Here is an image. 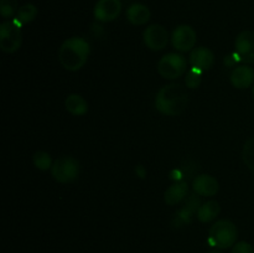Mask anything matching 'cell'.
<instances>
[{"label": "cell", "instance_id": "8", "mask_svg": "<svg viewBox=\"0 0 254 253\" xmlns=\"http://www.w3.org/2000/svg\"><path fill=\"white\" fill-rule=\"evenodd\" d=\"M143 40L146 47L153 51H161L169 44V32L163 25H149L143 32Z\"/></svg>", "mask_w": 254, "mask_h": 253}, {"label": "cell", "instance_id": "19", "mask_svg": "<svg viewBox=\"0 0 254 253\" xmlns=\"http://www.w3.org/2000/svg\"><path fill=\"white\" fill-rule=\"evenodd\" d=\"M36 15H37V7L35 6L34 4H25L19 7L17 14L15 15L14 19L17 20V21L24 26V25H27L31 21H34Z\"/></svg>", "mask_w": 254, "mask_h": 253}, {"label": "cell", "instance_id": "21", "mask_svg": "<svg viewBox=\"0 0 254 253\" xmlns=\"http://www.w3.org/2000/svg\"><path fill=\"white\" fill-rule=\"evenodd\" d=\"M202 73L203 71H201V69L195 68V67H191L185 74L186 88H190V89L198 88L201 82H202Z\"/></svg>", "mask_w": 254, "mask_h": 253}, {"label": "cell", "instance_id": "26", "mask_svg": "<svg viewBox=\"0 0 254 253\" xmlns=\"http://www.w3.org/2000/svg\"><path fill=\"white\" fill-rule=\"evenodd\" d=\"M170 179L174 181H183L184 176H185V174H184V171L181 170V169H174V170H171L170 173Z\"/></svg>", "mask_w": 254, "mask_h": 253}, {"label": "cell", "instance_id": "20", "mask_svg": "<svg viewBox=\"0 0 254 253\" xmlns=\"http://www.w3.org/2000/svg\"><path fill=\"white\" fill-rule=\"evenodd\" d=\"M32 163H34L36 169L46 171L51 170L54 161H52L51 155H50L49 153H46V151L44 150H39L34 154V156H32Z\"/></svg>", "mask_w": 254, "mask_h": 253}, {"label": "cell", "instance_id": "2", "mask_svg": "<svg viewBox=\"0 0 254 253\" xmlns=\"http://www.w3.org/2000/svg\"><path fill=\"white\" fill-rule=\"evenodd\" d=\"M89 54L91 47L83 37H69L60 46L59 62L67 71L76 72L86 64Z\"/></svg>", "mask_w": 254, "mask_h": 253}, {"label": "cell", "instance_id": "23", "mask_svg": "<svg viewBox=\"0 0 254 253\" xmlns=\"http://www.w3.org/2000/svg\"><path fill=\"white\" fill-rule=\"evenodd\" d=\"M17 0H0V15L4 19H10L17 14Z\"/></svg>", "mask_w": 254, "mask_h": 253}, {"label": "cell", "instance_id": "10", "mask_svg": "<svg viewBox=\"0 0 254 253\" xmlns=\"http://www.w3.org/2000/svg\"><path fill=\"white\" fill-rule=\"evenodd\" d=\"M121 11V0H98L94 5L93 14L97 21L111 22L119 16Z\"/></svg>", "mask_w": 254, "mask_h": 253}, {"label": "cell", "instance_id": "27", "mask_svg": "<svg viewBox=\"0 0 254 253\" xmlns=\"http://www.w3.org/2000/svg\"><path fill=\"white\" fill-rule=\"evenodd\" d=\"M135 174L138 178L144 179L146 176V169L144 168L143 165H140V164H139V165L135 166Z\"/></svg>", "mask_w": 254, "mask_h": 253}, {"label": "cell", "instance_id": "18", "mask_svg": "<svg viewBox=\"0 0 254 253\" xmlns=\"http://www.w3.org/2000/svg\"><path fill=\"white\" fill-rule=\"evenodd\" d=\"M220 212H221L220 203L215 200H210L200 206L196 216H197L198 221H201V222L203 223H207L215 220V218L220 215Z\"/></svg>", "mask_w": 254, "mask_h": 253}, {"label": "cell", "instance_id": "12", "mask_svg": "<svg viewBox=\"0 0 254 253\" xmlns=\"http://www.w3.org/2000/svg\"><path fill=\"white\" fill-rule=\"evenodd\" d=\"M200 208V198L196 195H190L186 200L185 205L176 212L175 217L173 220V225L175 227H181L184 225H188L192 221V216L197 213Z\"/></svg>", "mask_w": 254, "mask_h": 253}, {"label": "cell", "instance_id": "7", "mask_svg": "<svg viewBox=\"0 0 254 253\" xmlns=\"http://www.w3.org/2000/svg\"><path fill=\"white\" fill-rule=\"evenodd\" d=\"M197 35L190 25H179L171 34V44L179 52H189L195 49Z\"/></svg>", "mask_w": 254, "mask_h": 253}, {"label": "cell", "instance_id": "24", "mask_svg": "<svg viewBox=\"0 0 254 253\" xmlns=\"http://www.w3.org/2000/svg\"><path fill=\"white\" fill-rule=\"evenodd\" d=\"M232 253H254V248L251 243L246 242V241H240L233 246Z\"/></svg>", "mask_w": 254, "mask_h": 253}, {"label": "cell", "instance_id": "6", "mask_svg": "<svg viewBox=\"0 0 254 253\" xmlns=\"http://www.w3.org/2000/svg\"><path fill=\"white\" fill-rule=\"evenodd\" d=\"M81 166L73 156H61L54 161L51 168V176L60 184H69L77 180Z\"/></svg>", "mask_w": 254, "mask_h": 253}, {"label": "cell", "instance_id": "5", "mask_svg": "<svg viewBox=\"0 0 254 253\" xmlns=\"http://www.w3.org/2000/svg\"><path fill=\"white\" fill-rule=\"evenodd\" d=\"M158 72L165 79L179 78L188 72V60L178 52H169L159 60Z\"/></svg>", "mask_w": 254, "mask_h": 253}, {"label": "cell", "instance_id": "4", "mask_svg": "<svg viewBox=\"0 0 254 253\" xmlns=\"http://www.w3.org/2000/svg\"><path fill=\"white\" fill-rule=\"evenodd\" d=\"M22 25L17 20H7L0 25V49L6 54H14L21 47Z\"/></svg>", "mask_w": 254, "mask_h": 253}, {"label": "cell", "instance_id": "15", "mask_svg": "<svg viewBox=\"0 0 254 253\" xmlns=\"http://www.w3.org/2000/svg\"><path fill=\"white\" fill-rule=\"evenodd\" d=\"M189 193V185L186 181H175L171 186L166 189L164 193V200L169 206H175L183 202Z\"/></svg>", "mask_w": 254, "mask_h": 253}, {"label": "cell", "instance_id": "1", "mask_svg": "<svg viewBox=\"0 0 254 253\" xmlns=\"http://www.w3.org/2000/svg\"><path fill=\"white\" fill-rule=\"evenodd\" d=\"M189 104V94L179 83L161 87L155 97V108L164 116L175 117L183 113Z\"/></svg>", "mask_w": 254, "mask_h": 253}, {"label": "cell", "instance_id": "13", "mask_svg": "<svg viewBox=\"0 0 254 253\" xmlns=\"http://www.w3.org/2000/svg\"><path fill=\"white\" fill-rule=\"evenodd\" d=\"M189 63L191 67H195L201 71H207V69L212 68V66L215 64V55L210 49L205 46L195 47L190 52Z\"/></svg>", "mask_w": 254, "mask_h": 253}, {"label": "cell", "instance_id": "11", "mask_svg": "<svg viewBox=\"0 0 254 253\" xmlns=\"http://www.w3.org/2000/svg\"><path fill=\"white\" fill-rule=\"evenodd\" d=\"M192 189L195 193L203 197H212L220 191V183L217 179L208 174L197 175L192 181Z\"/></svg>", "mask_w": 254, "mask_h": 253}, {"label": "cell", "instance_id": "25", "mask_svg": "<svg viewBox=\"0 0 254 253\" xmlns=\"http://www.w3.org/2000/svg\"><path fill=\"white\" fill-rule=\"evenodd\" d=\"M237 62H241L240 57H238V55L236 54H231V55H227V56L225 57V64L228 67H233L237 64Z\"/></svg>", "mask_w": 254, "mask_h": 253}, {"label": "cell", "instance_id": "14", "mask_svg": "<svg viewBox=\"0 0 254 253\" xmlns=\"http://www.w3.org/2000/svg\"><path fill=\"white\" fill-rule=\"evenodd\" d=\"M230 81L235 88L246 89L251 87L254 82V71L248 64L236 66L231 72Z\"/></svg>", "mask_w": 254, "mask_h": 253}, {"label": "cell", "instance_id": "29", "mask_svg": "<svg viewBox=\"0 0 254 253\" xmlns=\"http://www.w3.org/2000/svg\"><path fill=\"white\" fill-rule=\"evenodd\" d=\"M252 97H253V99H254V86H253V88H252Z\"/></svg>", "mask_w": 254, "mask_h": 253}, {"label": "cell", "instance_id": "22", "mask_svg": "<svg viewBox=\"0 0 254 253\" xmlns=\"http://www.w3.org/2000/svg\"><path fill=\"white\" fill-rule=\"evenodd\" d=\"M242 160L250 170L254 171V136L248 139L243 145Z\"/></svg>", "mask_w": 254, "mask_h": 253}, {"label": "cell", "instance_id": "28", "mask_svg": "<svg viewBox=\"0 0 254 253\" xmlns=\"http://www.w3.org/2000/svg\"><path fill=\"white\" fill-rule=\"evenodd\" d=\"M210 253H221V252H218V251H211Z\"/></svg>", "mask_w": 254, "mask_h": 253}, {"label": "cell", "instance_id": "9", "mask_svg": "<svg viewBox=\"0 0 254 253\" xmlns=\"http://www.w3.org/2000/svg\"><path fill=\"white\" fill-rule=\"evenodd\" d=\"M235 49L241 62L246 64L254 63V31L245 30L240 32L236 37Z\"/></svg>", "mask_w": 254, "mask_h": 253}, {"label": "cell", "instance_id": "3", "mask_svg": "<svg viewBox=\"0 0 254 253\" xmlns=\"http://www.w3.org/2000/svg\"><path fill=\"white\" fill-rule=\"evenodd\" d=\"M238 230L235 223L230 220H218L211 226L208 231L207 242L218 250H226L236 245Z\"/></svg>", "mask_w": 254, "mask_h": 253}, {"label": "cell", "instance_id": "16", "mask_svg": "<svg viewBox=\"0 0 254 253\" xmlns=\"http://www.w3.org/2000/svg\"><path fill=\"white\" fill-rule=\"evenodd\" d=\"M151 16V12L146 5L140 4V2H135L131 4L130 6L127 9V19L130 24L135 25V26H140V25H145L149 22Z\"/></svg>", "mask_w": 254, "mask_h": 253}, {"label": "cell", "instance_id": "17", "mask_svg": "<svg viewBox=\"0 0 254 253\" xmlns=\"http://www.w3.org/2000/svg\"><path fill=\"white\" fill-rule=\"evenodd\" d=\"M64 107L69 114L76 117L84 116L88 112V103L81 94L72 93L68 94L64 101Z\"/></svg>", "mask_w": 254, "mask_h": 253}]
</instances>
